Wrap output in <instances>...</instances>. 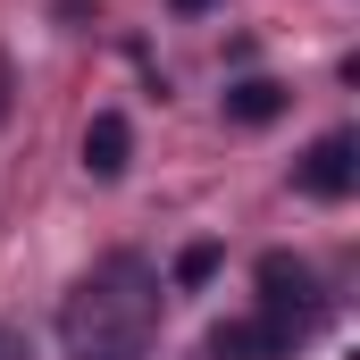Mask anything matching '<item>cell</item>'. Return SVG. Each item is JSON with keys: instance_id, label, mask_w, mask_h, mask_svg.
Returning <instances> with one entry per match:
<instances>
[{"instance_id": "6", "label": "cell", "mask_w": 360, "mask_h": 360, "mask_svg": "<svg viewBox=\"0 0 360 360\" xmlns=\"http://www.w3.org/2000/svg\"><path fill=\"white\" fill-rule=\"evenodd\" d=\"M276 109H285V84H269V76H243V84H226V117H235V126H269Z\"/></svg>"}, {"instance_id": "2", "label": "cell", "mask_w": 360, "mask_h": 360, "mask_svg": "<svg viewBox=\"0 0 360 360\" xmlns=\"http://www.w3.org/2000/svg\"><path fill=\"white\" fill-rule=\"evenodd\" d=\"M260 319L293 327V335H310V327L327 319V302H319V276L302 269L293 252H269V260H260Z\"/></svg>"}, {"instance_id": "1", "label": "cell", "mask_w": 360, "mask_h": 360, "mask_svg": "<svg viewBox=\"0 0 360 360\" xmlns=\"http://www.w3.org/2000/svg\"><path fill=\"white\" fill-rule=\"evenodd\" d=\"M160 335V269L143 252H109L76 276L59 302V344L68 360H143Z\"/></svg>"}, {"instance_id": "3", "label": "cell", "mask_w": 360, "mask_h": 360, "mask_svg": "<svg viewBox=\"0 0 360 360\" xmlns=\"http://www.w3.org/2000/svg\"><path fill=\"white\" fill-rule=\"evenodd\" d=\"M293 184H302L310 201H344V193L360 184V134H344V126L319 134V143L293 160Z\"/></svg>"}, {"instance_id": "8", "label": "cell", "mask_w": 360, "mask_h": 360, "mask_svg": "<svg viewBox=\"0 0 360 360\" xmlns=\"http://www.w3.org/2000/svg\"><path fill=\"white\" fill-rule=\"evenodd\" d=\"M0 360H34V352H25V335H17V327H0Z\"/></svg>"}, {"instance_id": "7", "label": "cell", "mask_w": 360, "mask_h": 360, "mask_svg": "<svg viewBox=\"0 0 360 360\" xmlns=\"http://www.w3.org/2000/svg\"><path fill=\"white\" fill-rule=\"evenodd\" d=\"M210 276H218V243H193L176 260V285H210Z\"/></svg>"}, {"instance_id": "5", "label": "cell", "mask_w": 360, "mask_h": 360, "mask_svg": "<svg viewBox=\"0 0 360 360\" xmlns=\"http://www.w3.org/2000/svg\"><path fill=\"white\" fill-rule=\"evenodd\" d=\"M126 160H134V126H126L117 109H101V117L84 126V168H92L101 184H117V176H126Z\"/></svg>"}, {"instance_id": "9", "label": "cell", "mask_w": 360, "mask_h": 360, "mask_svg": "<svg viewBox=\"0 0 360 360\" xmlns=\"http://www.w3.org/2000/svg\"><path fill=\"white\" fill-rule=\"evenodd\" d=\"M176 8H184V17H201V8H210V0H176Z\"/></svg>"}, {"instance_id": "4", "label": "cell", "mask_w": 360, "mask_h": 360, "mask_svg": "<svg viewBox=\"0 0 360 360\" xmlns=\"http://www.w3.org/2000/svg\"><path fill=\"white\" fill-rule=\"evenodd\" d=\"M293 327H276V319H226V327H210V360H293Z\"/></svg>"}]
</instances>
